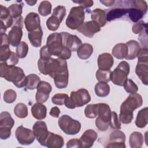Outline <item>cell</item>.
Masks as SVG:
<instances>
[{"label": "cell", "mask_w": 148, "mask_h": 148, "mask_svg": "<svg viewBox=\"0 0 148 148\" xmlns=\"http://www.w3.org/2000/svg\"><path fill=\"white\" fill-rule=\"evenodd\" d=\"M38 66L41 73L44 75H49L53 79L58 75L68 72L66 61L59 58H39Z\"/></svg>", "instance_id": "obj_1"}, {"label": "cell", "mask_w": 148, "mask_h": 148, "mask_svg": "<svg viewBox=\"0 0 148 148\" xmlns=\"http://www.w3.org/2000/svg\"><path fill=\"white\" fill-rule=\"evenodd\" d=\"M143 104L142 96L138 94H131L122 103L120 106V112L119 119L123 124L131 123L133 117V111L140 107Z\"/></svg>", "instance_id": "obj_2"}, {"label": "cell", "mask_w": 148, "mask_h": 148, "mask_svg": "<svg viewBox=\"0 0 148 148\" xmlns=\"http://www.w3.org/2000/svg\"><path fill=\"white\" fill-rule=\"evenodd\" d=\"M0 76L7 81L12 82L18 88H22L26 85L27 76L23 70L20 67L9 65L5 62H1Z\"/></svg>", "instance_id": "obj_3"}, {"label": "cell", "mask_w": 148, "mask_h": 148, "mask_svg": "<svg viewBox=\"0 0 148 148\" xmlns=\"http://www.w3.org/2000/svg\"><path fill=\"white\" fill-rule=\"evenodd\" d=\"M46 46L49 53L51 56H57L59 58L65 60L71 57V51L63 46L60 33L54 32L49 35L47 39Z\"/></svg>", "instance_id": "obj_4"}, {"label": "cell", "mask_w": 148, "mask_h": 148, "mask_svg": "<svg viewBox=\"0 0 148 148\" xmlns=\"http://www.w3.org/2000/svg\"><path fill=\"white\" fill-rule=\"evenodd\" d=\"M91 101V96L85 88H80L77 91H72L70 97H68L64 103L65 106L69 109H75L76 107H82Z\"/></svg>", "instance_id": "obj_5"}, {"label": "cell", "mask_w": 148, "mask_h": 148, "mask_svg": "<svg viewBox=\"0 0 148 148\" xmlns=\"http://www.w3.org/2000/svg\"><path fill=\"white\" fill-rule=\"evenodd\" d=\"M138 63L135 68V73L145 85L148 83V49L142 48L138 56Z\"/></svg>", "instance_id": "obj_6"}, {"label": "cell", "mask_w": 148, "mask_h": 148, "mask_svg": "<svg viewBox=\"0 0 148 148\" xmlns=\"http://www.w3.org/2000/svg\"><path fill=\"white\" fill-rule=\"evenodd\" d=\"M85 13L82 6L72 7L66 20V25L71 29H77L84 22Z\"/></svg>", "instance_id": "obj_7"}, {"label": "cell", "mask_w": 148, "mask_h": 148, "mask_svg": "<svg viewBox=\"0 0 148 148\" xmlns=\"http://www.w3.org/2000/svg\"><path fill=\"white\" fill-rule=\"evenodd\" d=\"M58 124L60 129L66 135H76L81 129L80 123L67 114L61 116L58 119Z\"/></svg>", "instance_id": "obj_8"}, {"label": "cell", "mask_w": 148, "mask_h": 148, "mask_svg": "<svg viewBox=\"0 0 148 148\" xmlns=\"http://www.w3.org/2000/svg\"><path fill=\"white\" fill-rule=\"evenodd\" d=\"M130 67L127 61H121L116 68L111 72L110 79L114 84L123 86L125 82L128 79Z\"/></svg>", "instance_id": "obj_9"}, {"label": "cell", "mask_w": 148, "mask_h": 148, "mask_svg": "<svg viewBox=\"0 0 148 148\" xmlns=\"http://www.w3.org/2000/svg\"><path fill=\"white\" fill-rule=\"evenodd\" d=\"M14 124V121L8 112H2L0 114V138L2 140L8 139L11 135V129Z\"/></svg>", "instance_id": "obj_10"}, {"label": "cell", "mask_w": 148, "mask_h": 148, "mask_svg": "<svg viewBox=\"0 0 148 148\" xmlns=\"http://www.w3.org/2000/svg\"><path fill=\"white\" fill-rule=\"evenodd\" d=\"M23 17L14 19L13 25L9 32L8 37L10 44L13 47H17L21 42L23 36Z\"/></svg>", "instance_id": "obj_11"}, {"label": "cell", "mask_w": 148, "mask_h": 148, "mask_svg": "<svg viewBox=\"0 0 148 148\" xmlns=\"http://www.w3.org/2000/svg\"><path fill=\"white\" fill-rule=\"evenodd\" d=\"M16 138L18 143L23 145H29L32 143L35 140V134L31 130L20 125L15 131Z\"/></svg>", "instance_id": "obj_12"}, {"label": "cell", "mask_w": 148, "mask_h": 148, "mask_svg": "<svg viewBox=\"0 0 148 148\" xmlns=\"http://www.w3.org/2000/svg\"><path fill=\"white\" fill-rule=\"evenodd\" d=\"M32 131L38 142L42 146H45L46 140L49 131L46 123L43 121H38L35 123L32 127Z\"/></svg>", "instance_id": "obj_13"}, {"label": "cell", "mask_w": 148, "mask_h": 148, "mask_svg": "<svg viewBox=\"0 0 148 148\" xmlns=\"http://www.w3.org/2000/svg\"><path fill=\"white\" fill-rule=\"evenodd\" d=\"M125 135L123 131L116 130L110 133L109 142L106 147L110 148H125Z\"/></svg>", "instance_id": "obj_14"}, {"label": "cell", "mask_w": 148, "mask_h": 148, "mask_svg": "<svg viewBox=\"0 0 148 148\" xmlns=\"http://www.w3.org/2000/svg\"><path fill=\"white\" fill-rule=\"evenodd\" d=\"M63 46L68 48L71 51H76L82 45V40L75 35L69 34L66 32L61 33Z\"/></svg>", "instance_id": "obj_15"}, {"label": "cell", "mask_w": 148, "mask_h": 148, "mask_svg": "<svg viewBox=\"0 0 148 148\" xmlns=\"http://www.w3.org/2000/svg\"><path fill=\"white\" fill-rule=\"evenodd\" d=\"M35 95V99L37 102L45 103L48 99L49 94L52 90L50 84L45 81H40L38 85Z\"/></svg>", "instance_id": "obj_16"}, {"label": "cell", "mask_w": 148, "mask_h": 148, "mask_svg": "<svg viewBox=\"0 0 148 148\" xmlns=\"http://www.w3.org/2000/svg\"><path fill=\"white\" fill-rule=\"evenodd\" d=\"M77 30L88 38H92L96 33L100 31L101 27L95 21H88L83 23Z\"/></svg>", "instance_id": "obj_17"}, {"label": "cell", "mask_w": 148, "mask_h": 148, "mask_svg": "<svg viewBox=\"0 0 148 148\" xmlns=\"http://www.w3.org/2000/svg\"><path fill=\"white\" fill-rule=\"evenodd\" d=\"M24 24L29 32L38 29L40 27V20L38 14L35 12L29 13L24 19Z\"/></svg>", "instance_id": "obj_18"}, {"label": "cell", "mask_w": 148, "mask_h": 148, "mask_svg": "<svg viewBox=\"0 0 148 148\" xmlns=\"http://www.w3.org/2000/svg\"><path fill=\"white\" fill-rule=\"evenodd\" d=\"M97 133L93 130L89 129L84 131L80 138L82 148L91 147L97 139Z\"/></svg>", "instance_id": "obj_19"}, {"label": "cell", "mask_w": 148, "mask_h": 148, "mask_svg": "<svg viewBox=\"0 0 148 148\" xmlns=\"http://www.w3.org/2000/svg\"><path fill=\"white\" fill-rule=\"evenodd\" d=\"M114 60L112 56L108 53H103L99 55L97 60L98 66L101 70H110L112 67Z\"/></svg>", "instance_id": "obj_20"}, {"label": "cell", "mask_w": 148, "mask_h": 148, "mask_svg": "<svg viewBox=\"0 0 148 148\" xmlns=\"http://www.w3.org/2000/svg\"><path fill=\"white\" fill-rule=\"evenodd\" d=\"M64 143V139L61 136L49 131L46 140V147L49 148H60L63 146Z\"/></svg>", "instance_id": "obj_21"}, {"label": "cell", "mask_w": 148, "mask_h": 148, "mask_svg": "<svg viewBox=\"0 0 148 148\" xmlns=\"http://www.w3.org/2000/svg\"><path fill=\"white\" fill-rule=\"evenodd\" d=\"M126 45L128 47V54L125 58L129 60L135 59L141 49L139 43L135 40H130L126 43Z\"/></svg>", "instance_id": "obj_22"}, {"label": "cell", "mask_w": 148, "mask_h": 148, "mask_svg": "<svg viewBox=\"0 0 148 148\" xmlns=\"http://www.w3.org/2000/svg\"><path fill=\"white\" fill-rule=\"evenodd\" d=\"M92 21L97 23L100 27H103L106 23V14L104 10L99 8L95 9L91 13Z\"/></svg>", "instance_id": "obj_23"}, {"label": "cell", "mask_w": 148, "mask_h": 148, "mask_svg": "<svg viewBox=\"0 0 148 148\" xmlns=\"http://www.w3.org/2000/svg\"><path fill=\"white\" fill-rule=\"evenodd\" d=\"M31 113L32 116L38 120H42L45 119L47 114L46 107L41 103L37 102L31 107Z\"/></svg>", "instance_id": "obj_24"}, {"label": "cell", "mask_w": 148, "mask_h": 148, "mask_svg": "<svg viewBox=\"0 0 148 148\" xmlns=\"http://www.w3.org/2000/svg\"><path fill=\"white\" fill-rule=\"evenodd\" d=\"M128 13V8L117 7L110 9L108 10L106 14V20L110 21L125 15Z\"/></svg>", "instance_id": "obj_25"}, {"label": "cell", "mask_w": 148, "mask_h": 148, "mask_svg": "<svg viewBox=\"0 0 148 148\" xmlns=\"http://www.w3.org/2000/svg\"><path fill=\"white\" fill-rule=\"evenodd\" d=\"M42 36L43 31L41 27L34 31L29 32L28 34V37L31 45L35 47H39L41 46Z\"/></svg>", "instance_id": "obj_26"}, {"label": "cell", "mask_w": 148, "mask_h": 148, "mask_svg": "<svg viewBox=\"0 0 148 148\" xmlns=\"http://www.w3.org/2000/svg\"><path fill=\"white\" fill-rule=\"evenodd\" d=\"M128 54V47L126 43H120L116 45L112 49V55L117 59H124Z\"/></svg>", "instance_id": "obj_27"}, {"label": "cell", "mask_w": 148, "mask_h": 148, "mask_svg": "<svg viewBox=\"0 0 148 148\" xmlns=\"http://www.w3.org/2000/svg\"><path fill=\"white\" fill-rule=\"evenodd\" d=\"M76 51L79 58L82 60H87L93 53V47L91 45L86 43L82 44Z\"/></svg>", "instance_id": "obj_28"}, {"label": "cell", "mask_w": 148, "mask_h": 148, "mask_svg": "<svg viewBox=\"0 0 148 148\" xmlns=\"http://www.w3.org/2000/svg\"><path fill=\"white\" fill-rule=\"evenodd\" d=\"M144 138L142 134L140 132H133L130 136L129 143L132 148H138L142 146Z\"/></svg>", "instance_id": "obj_29"}, {"label": "cell", "mask_w": 148, "mask_h": 148, "mask_svg": "<svg viewBox=\"0 0 148 148\" xmlns=\"http://www.w3.org/2000/svg\"><path fill=\"white\" fill-rule=\"evenodd\" d=\"M147 108H145L138 113L136 120L135 125L137 127L142 128L146 126L147 124Z\"/></svg>", "instance_id": "obj_30"}, {"label": "cell", "mask_w": 148, "mask_h": 148, "mask_svg": "<svg viewBox=\"0 0 148 148\" xmlns=\"http://www.w3.org/2000/svg\"><path fill=\"white\" fill-rule=\"evenodd\" d=\"M95 94L99 97H105L110 92V86L105 82H99L97 83L94 88Z\"/></svg>", "instance_id": "obj_31"}, {"label": "cell", "mask_w": 148, "mask_h": 148, "mask_svg": "<svg viewBox=\"0 0 148 148\" xmlns=\"http://www.w3.org/2000/svg\"><path fill=\"white\" fill-rule=\"evenodd\" d=\"M127 13L128 14V17H130V20L134 23L138 22L146 14L140 9H138L131 5L130 8H128Z\"/></svg>", "instance_id": "obj_32"}, {"label": "cell", "mask_w": 148, "mask_h": 148, "mask_svg": "<svg viewBox=\"0 0 148 148\" xmlns=\"http://www.w3.org/2000/svg\"><path fill=\"white\" fill-rule=\"evenodd\" d=\"M69 73L68 72L61 73L56 76L54 78L55 86L60 89L65 88L67 87L68 84Z\"/></svg>", "instance_id": "obj_33"}, {"label": "cell", "mask_w": 148, "mask_h": 148, "mask_svg": "<svg viewBox=\"0 0 148 148\" xmlns=\"http://www.w3.org/2000/svg\"><path fill=\"white\" fill-rule=\"evenodd\" d=\"M40 82V77L34 73L29 74L27 76V82L25 87L27 89L34 90L36 88Z\"/></svg>", "instance_id": "obj_34"}, {"label": "cell", "mask_w": 148, "mask_h": 148, "mask_svg": "<svg viewBox=\"0 0 148 148\" xmlns=\"http://www.w3.org/2000/svg\"><path fill=\"white\" fill-rule=\"evenodd\" d=\"M15 115L20 119H24L28 116V108L23 103H17L14 108Z\"/></svg>", "instance_id": "obj_35"}, {"label": "cell", "mask_w": 148, "mask_h": 148, "mask_svg": "<svg viewBox=\"0 0 148 148\" xmlns=\"http://www.w3.org/2000/svg\"><path fill=\"white\" fill-rule=\"evenodd\" d=\"M98 103L88 105L84 109V114L86 117L94 119L98 116Z\"/></svg>", "instance_id": "obj_36"}, {"label": "cell", "mask_w": 148, "mask_h": 148, "mask_svg": "<svg viewBox=\"0 0 148 148\" xmlns=\"http://www.w3.org/2000/svg\"><path fill=\"white\" fill-rule=\"evenodd\" d=\"M51 3L49 1H43L40 3L38 7V12L40 15L46 16L51 13Z\"/></svg>", "instance_id": "obj_37"}, {"label": "cell", "mask_w": 148, "mask_h": 148, "mask_svg": "<svg viewBox=\"0 0 148 148\" xmlns=\"http://www.w3.org/2000/svg\"><path fill=\"white\" fill-rule=\"evenodd\" d=\"M62 21H61L57 17L51 15L46 21V25L47 28L51 31H57Z\"/></svg>", "instance_id": "obj_38"}, {"label": "cell", "mask_w": 148, "mask_h": 148, "mask_svg": "<svg viewBox=\"0 0 148 148\" xmlns=\"http://www.w3.org/2000/svg\"><path fill=\"white\" fill-rule=\"evenodd\" d=\"M8 9L12 18L13 19H16L21 16V13L23 12V5L16 3L12 4L8 8Z\"/></svg>", "instance_id": "obj_39"}, {"label": "cell", "mask_w": 148, "mask_h": 148, "mask_svg": "<svg viewBox=\"0 0 148 148\" xmlns=\"http://www.w3.org/2000/svg\"><path fill=\"white\" fill-rule=\"evenodd\" d=\"M111 71L110 70H101L98 69L96 72V78L99 82H103L105 83L109 82L110 79Z\"/></svg>", "instance_id": "obj_40"}, {"label": "cell", "mask_w": 148, "mask_h": 148, "mask_svg": "<svg viewBox=\"0 0 148 148\" xmlns=\"http://www.w3.org/2000/svg\"><path fill=\"white\" fill-rule=\"evenodd\" d=\"M28 52V46L26 42L22 41L16 47V54L18 58H25Z\"/></svg>", "instance_id": "obj_41"}, {"label": "cell", "mask_w": 148, "mask_h": 148, "mask_svg": "<svg viewBox=\"0 0 148 148\" xmlns=\"http://www.w3.org/2000/svg\"><path fill=\"white\" fill-rule=\"evenodd\" d=\"M123 86L124 90L130 94L136 93L138 90V86L131 79H127L125 82Z\"/></svg>", "instance_id": "obj_42"}, {"label": "cell", "mask_w": 148, "mask_h": 148, "mask_svg": "<svg viewBox=\"0 0 148 148\" xmlns=\"http://www.w3.org/2000/svg\"><path fill=\"white\" fill-rule=\"evenodd\" d=\"M17 94L12 89H9L5 91L3 94V100L6 103H12L16 99Z\"/></svg>", "instance_id": "obj_43"}, {"label": "cell", "mask_w": 148, "mask_h": 148, "mask_svg": "<svg viewBox=\"0 0 148 148\" xmlns=\"http://www.w3.org/2000/svg\"><path fill=\"white\" fill-rule=\"evenodd\" d=\"M69 96L66 94L58 93L54 95L51 98L52 102L57 105H62L64 104L66 99Z\"/></svg>", "instance_id": "obj_44"}, {"label": "cell", "mask_w": 148, "mask_h": 148, "mask_svg": "<svg viewBox=\"0 0 148 148\" xmlns=\"http://www.w3.org/2000/svg\"><path fill=\"white\" fill-rule=\"evenodd\" d=\"M109 126L114 130L121 129V122L119 119L117 114L115 112L112 111V116L109 121Z\"/></svg>", "instance_id": "obj_45"}, {"label": "cell", "mask_w": 148, "mask_h": 148, "mask_svg": "<svg viewBox=\"0 0 148 148\" xmlns=\"http://www.w3.org/2000/svg\"><path fill=\"white\" fill-rule=\"evenodd\" d=\"M52 15L57 17L61 21H62L63 18L66 15V8L64 6L58 5L53 9Z\"/></svg>", "instance_id": "obj_46"}, {"label": "cell", "mask_w": 148, "mask_h": 148, "mask_svg": "<svg viewBox=\"0 0 148 148\" xmlns=\"http://www.w3.org/2000/svg\"><path fill=\"white\" fill-rule=\"evenodd\" d=\"M147 27V23H145L144 21L140 20L137 23H136L132 28V32L135 34H140L145 28Z\"/></svg>", "instance_id": "obj_47"}, {"label": "cell", "mask_w": 148, "mask_h": 148, "mask_svg": "<svg viewBox=\"0 0 148 148\" xmlns=\"http://www.w3.org/2000/svg\"><path fill=\"white\" fill-rule=\"evenodd\" d=\"M147 28H145L139 35L138 39L140 41L143 48L147 49Z\"/></svg>", "instance_id": "obj_48"}, {"label": "cell", "mask_w": 148, "mask_h": 148, "mask_svg": "<svg viewBox=\"0 0 148 148\" xmlns=\"http://www.w3.org/2000/svg\"><path fill=\"white\" fill-rule=\"evenodd\" d=\"M11 17L10 14L9 10L8 8L3 6V5H1V14H0V18L1 21H4Z\"/></svg>", "instance_id": "obj_49"}, {"label": "cell", "mask_w": 148, "mask_h": 148, "mask_svg": "<svg viewBox=\"0 0 148 148\" xmlns=\"http://www.w3.org/2000/svg\"><path fill=\"white\" fill-rule=\"evenodd\" d=\"M66 147H76V148H82V143L80 139L73 138L68 141L66 143Z\"/></svg>", "instance_id": "obj_50"}, {"label": "cell", "mask_w": 148, "mask_h": 148, "mask_svg": "<svg viewBox=\"0 0 148 148\" xmlns=\"http://www.w3.org/2000/svg\"><path fill=\"white\" fill-rule=\"evenodd\" d=\"M18 61H19L18 57L16 54V53L12 51L10 58L6 62H5L6 64L9 65L15 66L18 62Z\"/></svg>", "instance_id": "obj_51"}, {"label": "cell", "mask_w": 148, "mask_h": 148, "mask_svg": "<svg viewBox=\"0 0 148 148\" xmlns=\"http://www.w3.org/2000/svg\"><path fill=\"white\" fill-rule=\"evenodd\" d=\"M74 3H78L80 5V6H82L83 8H88L90 7H91L93 4L94 2L93 1L91 0H86V1H72Z\"/></svg>", "instance_id": "obj_52"}, {"label": "cell", "mask_w": 148, "mask_h": 148, "mask_svg": "<svg viewBox=\"0 0 148 148\" xmlns=\"http://www.w3.org/2000/svg\"><path fill=\"white\" fill-rule=\"evenodd\" d=\"M51 55L49 53L46 45L43 46L40 50V58H50Z\"/></svg>", "instance_id": "obj_53"}, {"label": "cell", "mask_w": 148, "mask_h": 148, "mask_svg": "<svg viewBox=\"0 0 148 148\" xmlns=\"http://www.w3.org/2000/svg\"><path fill=\"white\" fill-rule=\"evenodd\" d=\"M49 113L52 117L57 118L59 117V115L60 114V110L57 106H54L51 109Z\"/></svg>", "instance_id": "obj_54"}, {"label": "cell", "mask_w": 148, "mask_h": 148, "mask_svg": "<svg viewBox=\"0 0 148 148\" xmlns=\"http://www.w3.org/2000/svg\"><path fill=\"white\" fill-rule=\"evenodd\" d=\"M100 2L106 6H110L114 4L115 2L114 1L109 0V1H100Z\"/></svg>", "instance_id": "obj_55"}, {"label": "cell", "mask_w": 148, "mask_h": 148, "mask_svg": "<svg viewBox=\"0 0 148 148\" xmlns=\"http://www.w3.org/2000/svg\"><path fill=\"white\" fill-rule=\"evenodd\" d=\"M36 1H25V2L29 6H34L36 3Z\"/></svg>", "instance_id": "obj_56"}]
</instances>
